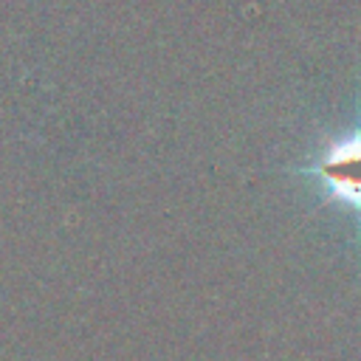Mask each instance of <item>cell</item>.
Here are the masks:
<instances>
[{
    "instance_id": "6da1fadb",
    "label": "cell",
    "mask_w": 361,
    "mask_h": 361,
    "mask_svg": "<svg viewBox=\"0 0 361 361\" xmlns=\"http://www.w3.org/2000/svg\"><path fill=\"white\" fill-rule=\"evenodd\" d=\"M322 180L353 206H361V135L336 144L319 164Z\"/></svg>"
}]
</instances>
